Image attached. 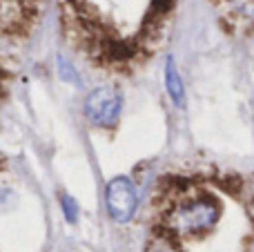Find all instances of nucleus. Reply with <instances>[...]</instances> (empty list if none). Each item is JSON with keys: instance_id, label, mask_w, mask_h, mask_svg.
<instances>
[{"instance_id": "nucleus-1", "label": "nucleus", "mask_w": 254, "mask_h": 252, "mask_svg": "<svg viewBox=\"0 0 254 252\" xmlns=\"http://www.w3.org/2000/svg\"><path fill=\"white\" fill-rule=\"evenodd\" d=\"M165 221L179 235H198L210 230L219 221V203L210 196L183 201L167 214Z\"/></svg>"}, {"instance_id": "nucleus-2", "label": "nucleus", "mask_w": 254, "mask_h": 252, "mask_svg": "<svg viewBox=\"0 0 254 252\" xmlns=\"http://www.w3.org/2000/svg\"><path fill=\"white\" fill-rule=\"evenodd\" d=\"M121 110H123V96L110 85L94 89L85 101V116L96 127H114L121 119Z\"/></svg>"}, {"instance_id": "nucleus-3", "label": "nucleus", "mask_w": 254, "mask_h": 252, "mask_svg": "<svg viewBox=\"0 0 254 252\" xmlns=\"http://www.w3.org/2000/svg\"><path fill=\"white\" fill-rule=\"evenodd\" d=\"M105 199H107V210H110L114 221L127 223L134 217L136 205H138V194H136L134 183L127 177H116L107 183Z\"/></svg>"}, {"instance_id": "nucleus-4", "label": "nucleus", "mask_w": 254, "mask_h": 252, "mask_svg": "<svg viewBox=\"0 0 254 252\" xmlns=\"http://www.w3.org/2000/svg\"><path fill=\"white\" fill-rule=\"evenodd\" d=\"M165 87H167V94L172 96V101H174L176 105H183V103H185L183 78H181L179 69H176L174 58H167V65H165Z\"/></svg>"}, {"instance_id": "nucleus-5", "label": "nucleus", "mask_w": 254, "mask_h": 252, "mask_svg": "<svg viewBox=\"0 0 254 252\" xmlns=\"http://www.w3.org/2000/svg\"><path fill=\"white\" fill-rule=\"evenodd\" d=\"M147 252H181V248L176 246V241L170 239L167 235H158L149 241Z\"/></svg>"}, {"instance_id": "nucleus-6", "label": "nucleus", "mask_w": 254, "mask_h": 252, "mask_svg": "<svg viewBox=\"0 0 254 252\" xmlns=\"http://www.w3.org/2000/svg\"><path fill=\"white\" fill-rule=\"evenodd\" d=\"M63 210H65V219L69 223H76L78 221V205L71 196H63Z\"/></svg>"}, {"instance_id": "nucleus-7", "label": "nucleus", "mask_w": 254, "mask_h": 252, "mask_svg": "<svg viewBox=\"0 0 254 252\" xmlns=\"http://www.w3.org/2000/svg\"><path fill=\"white\" fill-rule=\"evenodd\" d=\"M61 76H63V78H67V80H71V83H74V80H78L76 71H71L69 65H67L65 61H61Z\"/></svg>"}, {"instance_id": "nucleus-8", "label": "nucleus", "mask_w": 254, "mask_h": 252, "mask_svg": "<svg viewBox=\"0 0 254 252\" xmlns=\"http://www.w3.org/2000/svg\"><path fill=\"white\" fill-rule=\"evenodd\" d=\"M250 252H254V241H252V244H250Z\"/></svg>"}]
</instances>
